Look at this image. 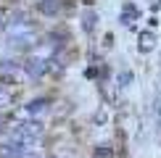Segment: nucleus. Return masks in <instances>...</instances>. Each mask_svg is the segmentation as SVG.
<instances>
[{"label":"nucleus","instance_id":"obj_1","mask_svg":"<svg viewBox=\"0 0 161 158\" xmlns=\"http://www.w3.org/2000/svg\"><path fill=\"white\" fill-rule=\"evenodd\" d=\"M40 134H42L40 121H24V124H19V127H16V132H13V137L21 140V142H26V145L35 140V137H40Z\"/></svg>","mask_w":161,"mask_h":158},{"label":"nucleus","instance_id":"obj_2","mask_svg":"<svg viewBox=\"0 0 161 158\" xmlns=\"http://www.w3.org/2000/svg\"><path fill=\"white\" fill-rule=\"evenodd\" d=\"M26 150H29V148H26V142H21V140L13 137L11 142L0 145V158H24Z\"/></svg>","mask_w":161,"mask_h":158},{"label":"nucleus","instance_id":"obj_3","mask_svg":"<svg viewBox=\"0 0 161 158\" xmlns=\"http://www.w3.org/2000/svg\"><path fill=\"white\" fill-rule=\"evenodd\" d=\"M24 69H26V74L32 79H37V76H42L45 71H48V63H45L42 58H29V61L24 63Z\"/></svg>","mask_w":161,"mask_h":158},{"label":"nucleus","instance_id":"obj_4","mask_svg":"<svg viewBox=\"0 0 161 158\" xmlns=\"http://www.w3.org/2000/svg\"><path fill=\"white\" fill-rule=\"evenodd\" d=\"M58 8H61V0H40V13H45V16L58 13Z\"/></svg>","mask_w":161,"mask_h":158},{"label":"nucleus","instance_id":"obj_5","mask_svg":"<svg viewBox=\"0 0 161 158\" xmlns=\"http://www.w3.org/2000/svg\"><path fill=\"white\" fill-rule=\"evenodd\" d=\"M11 45L16 50H26V48H32V37L29 34H16V37L11 40Z\"/></svg>","mask_w":161,"mask_h":158},{"label":"nucleus","instance_id":"obj_6","mask_svg":"<svg viewBox=\"0 0 161 158\" xmlns=\"http://www.w3.org/2000/svg\"><path fill=\"white\" fill-rule=\"evenodd\" d=\"M26 108H29L32 116H40V113H45V111H48V100H32Z\"/></svg>","mask_w":161,"mask_h":158},{"label":"nucleus","instance_id":"obj_7","mask_svg":"<svg viewBox=\"0 0 161 158\" xmlns=\"http://www.w3.org/2000/svg\"><path fill=\"white\" fill-rule=\"evenodd\" d=\"M140 48H143V50H151L153 48V34H151V32L140 34Z\"/></svg>","mask_w":161,"mask_h":158},{"label":"nucleus","instance_id":"obj_8","mask_svg":"<svg viewBox=\"0 0 161 158\" xmlns=\"http://www.w3.org/2000/svg\"><path fill=\"white\" fill-rule=\"evenodd\" d=\"M92 26H95V13L87 11V13H85V29H87V32H92Z\"/></svg>","mask_w":161,"mask_h":158},{"label":"nucleus","instance_id":"obj_9","mask_svg":"<svg viewBox=\"0 0 161 158\" xmlns=\"http://www.w3.org/2000/svg\"><path fill=\"white\" fill-rule=\"evenodd\" d=\"M8 103H11V95H8V90H3V87H0V108H5Z\"/></svg>","mask_w":161,"mask_h":158},{"label":"nucleus","instance_id":"obj_10","mask_svg":"<svg viewBox=\"0 0 161 158\" xmlns=\"http://www.w3.org/2000/svg\"><path fill=\"white\" fill-rule=\"evenodd\" d=\"M0 29H3V13H0Z\"/></svg>","mask_w":161,"mask_h":158}]
</instances>
